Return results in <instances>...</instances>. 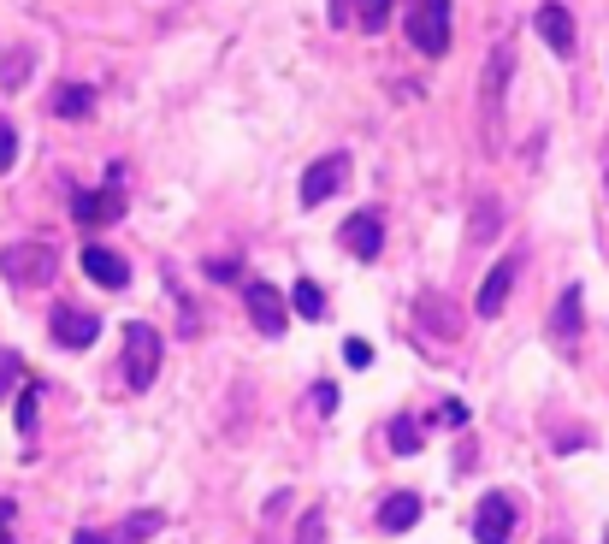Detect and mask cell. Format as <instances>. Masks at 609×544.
<instances>
[{"mask_svg":"<svg viewBox=\"0 0 609 544\" xmlns=\"http://www.w3.org/2000/svg\"><path fill=\"white\" fill-rule=\"evenodd\" d=\"M12 527V497H0V533Z\"/></svg>","mask_w":609,"mask_h":544,"instance_id":"32","label":"cell"},{"mask_svg":"<svg viewBox=\"0 0 609 544\" xmlns=\"http://www.w3.org/2000/svg\"><path fill=\"white\" fill-rule=\"evenodd\" d=\"M509 533H515V503H509V491L479 497V509H474V544H509Z\"/></svg>","mask_w":609,"mask_h":544,"instance_id":"7","label":"cell"},{"mask_svg":"<svg viewBox=\"0 0 609 544\" xmlns=\"http://www.w3.org/2000/svg\"><path fill=\"white\" fill-rule=\"evenodd\" d=\"M343 184H349V154H326V160H314V166L302 172V207L332 202Z\"/></svg>","mask_w":609,"mask_h":544,"instance_id":"5","label":"cell"},{"mask_svg":"<svg viewBox=\"0 0 609 544\" xmlns=\"http://www.w3.org/2000/svg\"><path fill=\"white\" fill-rule=\"evenodd\" d=\"M71 544H113V539H101V533H89V527H83V533H77Z\"/></svg>","mask_w":609,"mask_h":544,"instance_id":"33","label":"cell"},{"mask_svg":"<svg viewBox=\"0 0 609 544\" xmlns=\"http://www.w3.org/2000/svg\"><path fill=\"white\" fill-rule=\"evenodd\" d=\"M54 113H60V119H89V113H95V89H89V83H60V89H54Z\"/></svg>","mask_w":609,"mask_h":544,"instance_id":"16","label":"cell"},{"mask_svg":"<svg viewBox=\"0 0 609 544\" xmlns=\"http://www.w3.org/2000/svg\"><path fill=\"white\" fill-rule=\"evenodd\" d=\"M160 355H166L160 332H154L148 320H131V326H125V379H131V391H148V385H154Z\"/></svg>","mask_w":609,"mask_h":544,"instance_id":"4","label":"cell"},{"mask_svg":"<svg viewBox=\"0 0 609 544\" xmlns=\"http://www.w3.org/2000/svg\"><path fill=\"white\" fill-rule=\"evenodd\" d=\"M533 24H539V36L556 48V54H574V18H568V6L544 0L539 12H533Z\"/></svg>","mask_w":609,"mask_h":544,"instance_id":"13","label":"cell"},{"mask_svg":"<svg viewBox=\"0 0 609 544\" xmlns=\"http://www.w3.org/2000/svg\"><path fill=\"white\" fill-rule=\"evenodd\" d=\"M207 278H219V284H231V278H243V267H237V261H225V255H219V261H207Z\"/></svg>","mask_w":609,"mask_h":544,"instance_id":"29","label":"cell"},{"mask_svg":"<svg viewBox=\"0 0 609 544\" xmlns=\"http://www.w3.org/2000/svg\"><path fill=\"white\" fill-rule=\"evenodd\" d=\"M343 361H349V367H373V343L349 338V343H343Z\"/></svg>","mask_w":609,"mask_h":544,"instance_id":"27","label":"cell"},{"mask_svg":"<svg viewBox=\"0 0 609 544\" xmlns=\"http://www.w3.org/2000/svg\"><path fill=\"white\" fill-rule=\"evenodd\" d=\"M355 24H361L367 36H379V30L391 24V0H355Z\"/></svg>","mask_w":609,"mask_h":544,"instance_id":"20","label":"cell"},{"mask_svg":"<svg viewBox=\"0 0 609 544\" xmlns=\"http://www.w3.org/2000/svg\"><path fill=\"white\" fill-rule=\"evenodd\" d=\"M54 343L60 349H89V343L101 338V314H89V308H54Z\"/></svg>","mask_w":609,"mask_h":544,"instance_id":"8","label":"cell"},{"mask_svg":"<svg viewBox=\"0 0 609 544\" xmlns=\"http://www.w3.org/2000/svg\"><path fill=\"white\" fill-rule=\"evenodd\" d=\"M414 521H420V497H414V491H391V497L379 503V527H385V533H408Z\"/></svg>","mask_w":609,"mask_h":544,"instance_id":"15","label":"cell"},{"mask_svg":"<svg viewBox=\"0 0 609 544\" xmlns=\"http://www.w3.org/2000/svg\"><path fill=\"white\" fill-rule=\"evenodd\" d=\"M550 544H556V539H550Z\"/></svg>","mask_w":609,"mask_h":544,"instance_id":"35","label":"cell"},{"mask_svg":"<svg viewBox=\"0 0 609 544\" xmlns=\"http://www.w3.org/2000/svg\"><path fill=\"white\" fill-rule=\"evenodd\" d=\"M338 243L355 255V261H373V255L385 249V225H379V213H355V219H343Z\"/></svg>","mask_w":609,"mask_h":544,"instance_id":"10","label":"cell"},{"mask_svg":"<svg viewBox=\"0 0 609 544\" xmlns=\"http://www.w3.org/2000/svg\"><path fill=\"white\" fill-rule=\"evenodd\" d=\"M125 213V196H119V184H107V190H83L77 202H71V219L83 225V231H95V225H113Z\"/></svg>","mask_w":609,"mask_h":544,"instance_id":"9","label":"cell"},{"mask_svg":"<svg viewBox=\"0 0 609 544\" xmlns=\"http://www.w3.org/2000/svg\"><path fill=\"white\" fill-rule=\"evenodd\" d=\"M414 320H420L432 338H462V314H450V302H444L438 290H426V296L414 302Z\"/></svg>","mask_w":609,"mask_h":544,"instance_id":"11","label":"cell"},{"mask_svg":"<svg viewBox=\"0 0 609 544\" xmlns=\"http://www.w3.org/2000/svg\"><path fill=\"white\" fill-rule=\"evenodd\" d=\"M497 225H503V207H497V196H485V202L474 207V225H468V243H491V237H497Z\"/></svg>","mask_w":609,"mask_h":544,"instance_id":"19","label":"cell"},{"mask_svg":"<svg viewBox=\"0 0 609 544\" xmlns=\"http://www.w3.org/2000/svg\"><path fill=\"white\" fill-rule=\"evenodd\" d=\"M12 160H18V136L12 125H0V172H12Z\"/></svg>","mask_w":609,"mask_h":544,"instance_id":"28","label":"cell"},{"mask_svg":"<svg viewBox=\"0 0 609 544\" xmlns=\"http://www.w3.org/2000/svg\"><path fill=\"white\" fill-rule=\"evenodd\" d=\"M438 420H444V426H468V403H444Z\"/></svg>","mask_w":609,"mask_h":544,"instance_id":"31","label":"cell"},{"mask_svg":"<svg viewBox=\"0 0 609 544\" xmlns=\"http://www.w3.org/2000/svg\"><path fill=\"white\" fill-rule=\"evenodd\" d=\"M54 272H60V255L48 243H12V249H0V278L18 284V290L54 284Z\"/></svg>","mask_w":609,"mask_h":544,"instance_id":"2","label":"cell"},{"mask_svg":"<svg viewBox=\"0 0 609 544\" xmlns=\"http://www.w3.org/2000/svg\"><path fill=\"white\" fill-rule=\"evenodd\" d=\"M243 302H249V320H255V332L278 338V332L290 326V308H284V296L272 290L267 278H249V284H243Z\"/></svg>","mask_w":609,"mask_h":544,"instance_id":"6","label":"cell"},{"mask_svg":"<svg viewBox=\"0 0 609 544\" xmlns=\"http://www.w3.org/2000/svg\"><path fill=\"white\" fill-rule=\"evenodd\" d=\"M24 379V361H18V349H0V397H12V385Z\"/></svg>","mask_w":609,"mask_h":544,"instance_id":"25","label":"cell"},{"mask_svg":"<svg viewBox=\"0 0 609 544\" xmlns=\"http://www.w3.org/2000/svg\"><path fill=\"white\" fill-rule=\"evenodd\" d=\"M509 71H515V48H509V42H497V48L485 54V77H479V119H485V148H503V131H497V119H503V89H509Z\"/></svg>","mask_w":609,"mask_h":544,"instance_id":"1","label":"cell"},{"mask_svg":"<svg viewBox=\"0 0 609 544\" xmlns=\"http://www.w3.org/2000/svg\"><path fill=\"white\" fill-rule=\"evenodd\" d=\"M160 527H166V521H160L154 509H148V515H131V521L119 527V539H113V544H142L148 533H160Z\"/></svg>","mask_w":609,"mask_h":544,"instance_id":"22","label":"cell"},{"mask_svg":"<svg viewBox=\"0 0 609 544\" xmlns=\"http://www.w3.org/2000/svg\"><path fill=\"white\" fill-rule=\"evenodd\" d=\"M326 539V515H320V509H308V515H302V527H296V544H320Z\"/></svg>","mask_w":609,"mask_h":544,"instance_id":"26","label":"cell"},{"mask_svg":"<svg viewBox=\"0 0 609 544\" xmlns=\"http://www.w3.org/2000/svg\"><path fill=\"white\" fill-rule=\"evenodd\" d=\"M36 408H42V385H24V391H18V432H24V438L36 432Z\"/></svg>","mask_w":609,"mask_h":544,"instance_id":"24","label":"cell"},{"mask_svg":"<svg viewBox=\"0 0 609 544\" xmlns=\"http://www.w3.org/2000/svg\"><path fill=\"white\" fill-rule=\"evenodd\" d=\"M0 544H12V539H6V533H0Z\"/></svg>","mask_w":609,"mask_h":544,"instance_id":"34","label":"cell"},{"mask_svg":"<svg viewBox=\"0 0 609 544\" xmlns=\"http://www.w3.org/2000/svg\"><path fill=\"white\" fill-rule=\"evenodd\" d=\"M403 30H408V42H414V54L438 60L450 48V0H408Z\"/></svg>","mask_w":609,"mask_h":544,"instance_id":"3","label":"cell"},{"mask_svg":"<svg viewBox=\"0 0 609 544\" xmlns=\"http://www.w3.org/2000/svg\"><path fill=\"white\" fill-rule=\"evenodd\" d=\"M24 77H30V48H12L0 66V89H24Z\"/></svg>","mask_w":609,"mask_h":544,"instance_id":"23","label":"cell"},{"mask_svg":"<svg viewBox=\"0 0 609 544\" xmlns=\"http://www.w3.org/2000/svg\"><path fill=\"white\" fill-rule=\"evenodd\" d=\"M83 272H89L101 290H125V284H131V267H125L113 249H101V243H89V249H83Z\"/></svg>","mask_w":609,"mask_h":544,"instance_id":"12","label":"cell"},{"mask_svg":"<svg viewBox=\"0 0 609 544\" xmlns=\"http://www.w3.org/2000/svg\"><path fill=\"white\" fill-rule=\"evenodd\" d=\"M308 403L320 408V414H332V408H338V385H314V397H308Z\"/></svg>","mask_w":609,"mask_h":544,"instance_id":"30","label":"cell"},{"mask_svg":"<svg viewBox=\"0 0 609 544\" xmlns=\"http://www.w3.org/2000/svg\"><path fill=\"white\" fill-rule=\"evenodd\" d=\"M391 450H397V456H414V450H420V420H414V414H397V420H391Z\"/></svg>","mask_w":609,"mask_h":544,"instance_id":"21","label":"cell"},{"mask_svg":"<svg viewBox=\"0 0 609 544\" xmlns=\"http://www.w3.org/2000/svg\"><path fill=\"white\" fill-rule=\"evenodd\" d=\"M509 290H515V261H497V267H491V278H485V284H479V320H497V314H503V302H509Z\"/></svg>","mask_w":609,"mask_h":544,"instance_id":"14","label":"cell"},{"mask_svg":"<svg viewBox=\"0 0 609 544\" xmlns=\"http://www.w3.org/2000/svg\"><path fill=\"white\" fill-rule=\"evenodd\" d=\"M290 314H302V320H326V290H320L314 278H302V284L290 290Z\"/></svg>","mask_w":609,"mask_h":544,"instance_id":"17","label":"cell"},{"mask_svg":"<svg viewBox=\"0 0 609 544\" xmlns=\"http://www.w3.org/2000/svg\"><path fill=\"white\" fill-rule=\"evenodd\" d=\"M556 338H562V343L580 338V290H574V284H568V290H562V302H556Z\"/></svg>","mask_w":609,"mask_h":544,"instance_id":"18","label":"cell"}]
</instances>
